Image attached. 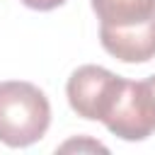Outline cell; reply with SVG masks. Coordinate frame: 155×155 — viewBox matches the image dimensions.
<instances>
[{
  "label": "cell",
  "mask_w": 155,
  "mask_h": 155,
  "mask_svg": "<svg viewBox=\"0 0 155 155\" xmlns=\"http://www.w3.org/2000/svg\"><path fill=\"white\" fill-rule=\"evenodd\" d=\"M51 124L46 94L24 80L0 82V143L27 148L44 138Z\"/></svg>",
  "instance_id": "1"
},
{
  "label": "cell",
  "mask_w": 155,
  "mask_h": 155,
  "mask_svg": "<svg viewBox=\"0 0 155 155\" xmlns=\"http://www.w3.org/2000/svg\"><path fill=\"white\" fill-rule=\"evenodd\" d=\"M102 124L124 140L148 138L155 131V94L150 85L121 78Z\"/></svg>",
  "instance_id": "2"
},
{
  "label": "cell",
  "mask_w": 155,
  "mask_h": 155,
  "mask_svg": "<svg viewBox=\"0 0 155 155\" xmlns=\"http://www.w3.org/2000/svg\"><path fill=\"white\" fill-rule=\"evenodd\" d=\"M119 82L121 78L102 65H80L68 78L65 94L78 116L90 121H102L114 99Z\"/></svg>",
  "instance_id": "3"
},
{
  "label": "cell",
  "mask_w": 155,
  "mask_h": 155,
  "mask_svg": "<svg viewBox=\"0 0 155 155\" xmlns=\"http://www.w3.org/2000/svg\"><path fill=\"white\" fill-rule=\"evenodd\" d=\"M99 31H136L155 22V0H92Z\"/></svg>",
  "instance_id": "4"
},
{
  "label": "cell",
  "mask_w": 155,
  "mask_h": 155,
  "mask_svg": "<svg viewBox=\"0 0 155 155\" xmlns=\"http://www.w3.org/2000/svg\"><path fill=\"white\" fill-rule=\"evenodd\" d=\"M85 148L107 153V148H104L102 143H97V140H68V143H63V145H61V150H85Z\"/></svg>",
  "instance_id": "5"
},
{
  "label": "cell",
  "mask_w": 155,
  "mask_h": 155,
  "mask_svg": "<svg viewBox=\"0 0 155 155\" xmlns=\"http://www.w3.org/2000/svg\"><path fill=\"white\" fill-rule=\"evenodd\" d=\"M19 2L27 5V7H31V10H41V12H46V10H53V7L63 5L65 0H19Z\"/></svg>",
  "instance_id": "6"
},
{
  "label": "cell",
  "mask_w": 155,
  "mask_h": 155,
  "mask_svg": "<svg viewBox=\"0 0 155 155\" xmlns=\"http://www.w3.org/2000/svg\"><path fill=\"white\" fill-rule=\"evenodd\" d=\"M145 82H148V85H150V90H153V94H155V75H150V78H148V80H145Z\"/></svg>",
  "instance_id": "7"
}]
</instances>
